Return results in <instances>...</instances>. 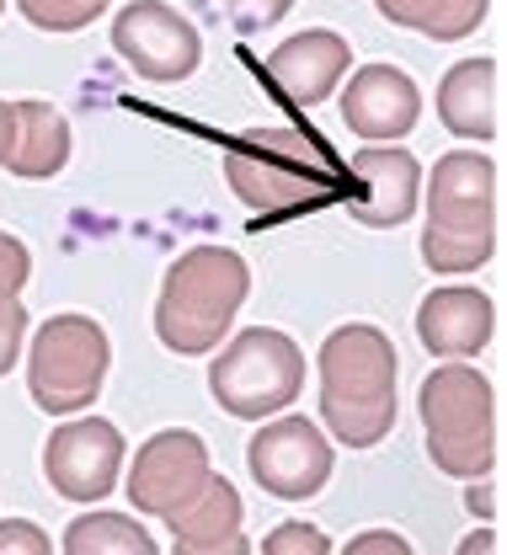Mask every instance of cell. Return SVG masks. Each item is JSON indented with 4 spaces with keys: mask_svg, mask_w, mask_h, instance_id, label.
<instances>
[{
    "mask_svg": "<svg viewBox=\"0 0 507 555\" xmlns=\"http://www.w3.org/2000/svg\"><path fill=\"white\" fill-rule=\"evenodd\" d=\"M224 177L235 198L268 219H294L310 208H326L348 198V166L342 155L315 134L294 124H262L230 139L224 150Z\"/></svg>",
    "mask_w": 507,
    "mask_h": 555,
    "instance_id": "1",
    "label": "cell"
},
{
    "mask_svg": "<svg viewBox=\"0 0 507 555\" xmlns=\"http://www.w3.org/2000/svg\"><path fill=\"white\" fill-rule=\"evenodd\" d=\"M395 374H401V358L379 326L368 321L337 326L321 343V427H332V438L348 449L385 443L401 412Z\"/></svg>",
    "mask_w": 507,
    "mask_h": 555,
    "instance_id": "2",
    "label": "cell"
},
{
    "mask_svg": "<svg viewBox=\"0 0 507 555\" xmlns=\"http://www.w3.org/2000/svg\"><path fill=\"white\" fill-rule=\"evenodd\" d=\"M497 251V166L481 150L438 155L428 177L422 262L433 273H476Z\"/></svg>",
    "mask_w": 507,
    "mask_h": 555,
    "instance_id": "3",
    "label": "cell"
},
{
    "mask_svg": "<svg viewBox=\"0 0 507 555\" xmlns=\"http://www.w3.org/2000/svg\"><path fill=\"white\" fill-rule=\"evenodd\" d=\"M246 288H251V273H246L240 251H230V246L182 251L166 268L160 299H155V337L182 358L214 352L246 305Z\"/></svg>",
    "mask_w": 507,
    "mask_h": 555,
    "instance_id": "4",
    "label": "cell"
},
{
    "mask_svg": "<svg viewBox=\"0 0 507 555\" xmlns=\"http://www.w3.org/2000/svg\"><path fill=\"white\" fill-rule=\"evenodd\" d=\"M417 412L428 427V460L454 481H486L497 470V396L470 363H443L422 379Z\"/></svg>",
    "mask_w": 507,
    "mask_h": 555,
    "instance_id": "5",
    "label": "cell"
},
{
    "mask_svg": "<svg viewBox=\"0 0 507 555\" xmlns=\"http://www.w3.org/2000/svg\"><path fill=\"white\" fill-rule=\"evenodd\" d=\"M299 385H304V352L289 332L273 326H251L230 337L209 369L214 401L240 422H268L273 412H284L299 396Z\"/></svg>",
    "mask_w": 507,
    "mask_h": 555,
    "instance_id": "6",
    "label": "cell"
},
{
    "mask_svg": "<svg viewBox=\"0 0 507 555\" xmlns=\"http://www.w3.org/2000/svg\"><path fill=\"white\" fill-rule=\"evenodd\" d=\"M113 363V343L91 315H49L27 352V390L38 412L75 416L102 396Z\"/></svg>",
    "mask_w": 507,
    "mask_h": 555,
    "instance_id": "7",
    "label": "cell"
},
{
    "mask_svg": "<svg viewBox=\"0 0 507 555\" xmlns=\"http://www.w3.org/2000/svg\"><path fill=\"white\" fill-rule=\"evenodd\" d=\"M113 49L123 54V65L140 69L145 80H187L198 60H204V38L198 27L171 11L166 0H129L118 16H113Z\"/></svg>",
    "mask_w": 507,
    "mask_h": 555,
    "instance_id": "8",
    "label": "cell"
},
{
    "mask_svg": "<svg viewBox=\"0 0 507 555\" xmlns=\"http://www.w3.org/2000/svg\"><path fill=\"white\" fill-rule=\"evenodd\" d=\"M251 481L278 502H304L332 481V443L310 416H278L246 443Z\"/></svg>",
    "mask_w": 507,
    "mask_h": 555,
    "instance_id": "9",
    "label": "cell"
},
{
    "mask_svg": "<svg viewBox=\"0 0 507 555\" xmlns=\"http://www.w3.org/2000/svg\"><path fill=\"white\" fill-rule=\"evenodd\" d=\"M209 476H214V465H209L204 438L187 433V427H166V433L145 438L140 454H134L129 502H134V513H155L166 524L171 513H182L209 486Z\"/></svg>",
    "mask_w": 507,
    "mask_h": 555,
    "instance_id": "10",
    "label": "cell"
},
{
    "mask_svg": "<svg viewBox=\"0 0 507 555\" xmlns=\"http://www.w3.org/2000/svg\"><path fill=\"white\" fill-rule=\"evenodd\" d=\"M123 433L102 416H80V422H65L49 433L43 443V476L49 486L65 496V502H102L113 486H118V470H123Z\"/></svg>",
    "mask_w": 507,
    "mask_h": 555,
    "instance_id": "11",
    "label": "cell"
},
{
    "mask_svg": "<svg viewBox=\"0 0 507 555\" xmlns=\"http://www.w3.org/2000/svg\"><path fill=\"white\" fill-rule=\"evenodd\" d=\"M422 118V91L406 69L395 65H363L342 86V124L368 144H395L417 129Z\"/></svg>",
    "mask_w": 507,
    "mask_h": 555,
    "instance_id": "12",
    "label": "cell"
},
{
    "mask_svg": "<svg viewBox=\"0 0 507 555\" xmlns=\"http://www.w3.org/2000/svg\"><path fill=\"white\" fill-rule=\"evenodd\" d=\"M348 177L359 182V198H348V208L368 230H395V224H406L417 214V198H422L417 155H406L395 144H368V150L353 155Z\"/></svg>",
    "mask_w": 507,
    "mask_h": 555,
    "instance_id": "13",
    "label": "cell"
},
{
    "mask_svg": "<svg viewBox=\"0 0 507 555\" xmlns=\"http://www.w3.org/2000/svg\"><path fill=\"white\" fill-rule=\"evenodd\" d=\"M348 65H353V49L337 33H326V27L294 33L289 43H278L268 54V75L278 80V91L289 96L294 107H321L342 86Z\"/></svg>",
    "mask_w": 507,
    "mask_h": 555,
    "instance_id": "14",
    "label": "cell"
},
{
    "mask_svg": "<svg viewBox=\"0 0 507 555\" xmlns=\"http://www.w3.org/2000/svg\"><path fill=\"white\" fill-rule=\"evenodd\" d=\"M497 326V305L481 288H433L417 310V337L433 358H476L492 343Z\"/></svg>",
    "mask_w": 507,
    "mask_h": 555,
    "instance_id": "15",
    "label": "cell"
},
{
    "mask_svg": "<svg viewBox=\"0 0 507 555\" xmlns=\"http://www.w3.org/2000/svg\"><path fill=\"white\" fill-rule=\"evenodd\" d=\"M438 118L459 139H503V65L459 60L438 80Z\"/></svg>",
    "mask_w": 507,
    "mask_h": 555,
    "instance_id": "16",
    "label": "cell"
},
{
    "mask_svg": "<svg viewBox=\"0 0 507 555\" xmlns=\"http://www.w3.org/2000/svg\"><path fill=\"white\" fill-rule=\"evenodd\" d=\"M11 177L43 182L70 166V124L49 102H11V144L0 160Z\"/></svg>",
    "mask_w": 507,
    "mask_h": 555,
    "instance_id": "17",
    "label": "cell"
},
{
    "mask_svg": "<svg viewBox=\"0 0 507 555\" xmlns=\"http://www.w3.org/2000/svg\"><path fill=\"white\" fill-rule=\"evenodd\" d=\"M240 518H246L240 491L224 481V476H209V486L182 513L166 518V529H171V545H193L198 551V545H219V540L240 534Z\"/></svg>",
    "mask_w": 507,
    "mask_h": 555,
    "instance_id": "18",
    "label": "cell"
},
{
    "mask_svg": "<svg viewBox=\"0 0 507 555\" xmlns=\"http://www.w3.org/2000/svg\"><path fill=\"white\" fill-rule=\"evenodd\" d=\"M385 22L406 27V33H422L433 43H459L470 33H481L492 0H374Z\"/></svg>",
    "mask_w": 507,
    "mask_h": 555,
    "instance_id": "19",
    "label": "cell"
},
{
    "mask_svg": "<svg viewBox=\"0 0 507 555\" xmlns=\"http://www.w3.org/2000/svg\"><path fill=\"white\" fill-rule=\"evenodd\" d=\"M65 555H160V545L129 513H80L65 529Z\"/></svg>",
    "mask_w": 507,
    "mask_h": 555,
    "instance_id": "20",
    "label": "cell"
},
{
    "mask_svg": "<svg viewBox=\"0 0 507 555\" xmlns=\"http://www.w3.org/2000/svg\"><path fill=\"white\" fill-rule=\"evenodd\" d=\"M16 11L43 33H80L107 11V0H16Z\"/></svg>",
    "mask_w": 507,
    "mask_h": 555,
    "instance_id": "21",
    "label": "cell"
},
{
    "mask_svg": "<svg viewBox=\"0 0 507 555\" xmlns=\"http://www.w3.org/2000/svg\"><path fill=\"white\" fill-rule=\"evenodd\" d=\"M262 555H332V540H326L315 524L289 518V524H278V529L262 540Z\"/></svg>",
    "mask_w": 507,
    "mask_h": 555,
    "instance_id": "22",
    "label": "cell"
},
{
    "mask_svg": "<svg viewBox=\"0 0 507 555\" xmlns=\"http://www.w3.org/2000/svg\"><path fill=\"white\" fill-rule=\"evenodd\" d=\"M22 343H27V305L16 294H0V374H11Z\"/></svg>",
    "mask_w": 507,
    "mask_h": 555,
    "instance_id": "23",
    "label": "cell"
},
{
    "mask_svg": "<svg viewBox=\"0 0 507 555\" xmlns=\"http://www.w3.org/2000/svg\"><path fill=\"white\" fill-rule=\"evenodd\" d=\"M224 11H230V22H235L240 33H268L273 22L289 16L294 0H224Z\"/></svg>",
    "mask_w": 507,
    "mask_h": 555,
    "instance_id": "24",
    "label": "cell"
},
{
    "mask_svg": "<svg viewBox=\"0 0 507 555\" xmlns=\"http://www.w3.org/2000/svg\"><path fill=\"white\" fill-rule=\"evenodd\" d=\"M0 555H54V540L32 518H5L0 524Z\"/></svg>",
    "mask_w": 507,
    "mask_h": 555,
    "instance_id": "25",
    "label": "cell"
},
{
    "mask_svg": "<svg viewBox=\"0 0 507 555\" xmlns=\"http://www.w3.org/2000/svg\"><path fill=\"white\" fill-rule=\"evenodd\" d=\"M32 278V257L16 235H0V294H22Z\"/></svg>",
    "mask_w": 507,
    "mask_h": 555,
    "instance_id": "26",
    "label": "cell"
},
{
    "mask_svg": "<svg viewBox=\"0 0 507 555\" xmlns=\"http://www.w3.org/2000/svg\"><path fill=\"white\" fill-rule=\"evenodd\" d=\"M342 555H417V551H412V540L395 534V529H363V534L348 540Z\"/></svg>",
    "mask_w": 507,
    "mask_h": 555,
    "instance_id": "27",
    "label": "cell"
},
{
    "mask_svg": "<svg viewBox=\"0 0 507 555\" xmlns=\"http://www.w3.org/2000/svg\"><path fill=\"white\" fill-rule=\"evenodd\" d=\"M454 555H503V534L497 529H470Z\"/></svg>",
    "mask_w": 507,
    "mask_h": 555,
    "instance_id": "28",
    "label": "cell"
},
{
    "mask_svg": "<svg viewBox=\"0 0 507 555\" xmlns=\"http://www.w3.org/2000/svg\"><path fill=\"white\" fill-rule=\"evenodd\" d=\"M171 555H257V551H251V540H246V534H230V540H219V545H198V551H193V545H177Z\"/></svg>",
    "mask_w": 507,
    "mask_h": 555,
    "instance_id": "29",
    "label": "cell"
},
{
    "mask_svg": "<svg viewBox=\"0 0 507 555\" xmlns=\"http://www.w3.org/2000/svg\"><path fill=\"white\" fill-rule=\"evenodd\" d=\"M470 513H476V518H497V491H492V486H486V491L476 486V491H470Z\"/></svg>",
    "mask_w": 507,
    "mask_h": 555,
    "instance_id": "30",
    "label": "cell"
},
{
    "mask_svg": "<svg viewBox=\"0 0 507 555\" xmlns=\"http://www.w3.org/2000/svg\"><path fill=\"white\" fill-rule=\"evenodd\" d=\"M5 144H11V102H0V160H5Z\"/></svg>",
    "mask_w": 507,
    "mask_h": 555,
    "instance_id": "31",
    "label": "cell"
},
{
    "mask_svg": "<svg viewBox=\"0 0 507 555\" xmlns=\"http://www.w3.org/2000/svg\"><path fill=\"white\" fill-rule=\"evenodd\" d=\"M0 11H5V0H0Z\"/></svg>",
    "mask_w": 507,
    "mask_h": 555,
    "instance_id": "32",
    "label": "cell"
},
{
    "mask_svg": "<svg viewBox=\"0 0 507 555\" xmlns=\"http://www.w3.org/2000/svg\"><path fill=\"white\" fill-rule=\"evenodd\" d=\"M107 5H113V0H107Z\"/></svg>",
    "mask_w": 507,
    "mask_h": 555,
    "instance_id": "33",
    "label": "cell"
}]
</instances>
